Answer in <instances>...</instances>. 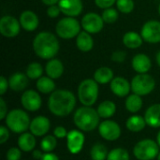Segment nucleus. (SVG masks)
<instances>
[{
  "instance_id": "nucleus-1",
  "label": "nucleus",
  "mask_w": 160,
  "mask_h": 160,
  "mask_svg": "<svg viewBox=\"0 0 160 160\" xmlns=\"http://www.w3.org/2000/svg\"><path fill=\"white\" fill-rule=\"evenodd\" d=\"M76 106V98L72 92L65 89L53 91L48 101L50 112L60 117H64L72 112Z\"/></svg>"
},
{
  "instance_id": "nucleus-2",
  "label": "nucleus",
  "mask_w": 160,
  "mask_h": 160,
  "mask_svg": "<svg viewBox=\"0 0 160 160\" xmlns=\"http://www.w3.org/2000/svg\"><path fill=\"white\" fill-rule=\"evenodd\" d=\"M33 49L38 57L51 60L59 52L60 45L57 38L53 34L50 32H40L34 38Z\"/></svg>"
},
{
  "instance_id": "nucleus-3",
  "label": "nucleus",
  "mask_w": 160,
  "mask_h": 160,
  "mask_svg": "<svg viewBox=\"0 0 160 160\" xmlns=\"http://www.w3.org/2000/svg\"><path fill=\"white\" fill-rule=\"evenodd\" d=\"M99 117L98 111L91 107L83 106L75 112L73 121L80 130L89 132L93 131L98 126H99Z\"/></svg>"
},
{
  "instance_id": "nucleus-4",
  "label": "nucleus",
  "mask_w": 160,
  "mask_h": 160,
  "mask_svg": "<svg viewBox=\"0 0 160 160\" xmlns=\"http://www.w3.org/2000/svg\"><path fill=\"white\" fill-rule=\"evenodd\" d=\"M7 128L14 133H23L30 128V118L28 114L20 109L10 111L6 116Z\"/></svg>"
},
{
  "instance_id": "nucleus-5",
  "label": "nucleus",
  "mask_w": 160,
  "mask_h": 160,
  "mask_svg": "<svg viewBox=\"0 0 160 160\" xmlns=\"http://www.w3.org/2000/svg\"><path fill=\"white\" fill-rule=\"evenodd\" d=\"M78 97L83 106L91 107L98 98V83L92 79L83 80L79 85Z\"/></svg>"
},
{
  "instance_id": "nucleus-6",
  "label": "nucleus",
  "mask_w": 160,
  "mask_h": 160,
  "mask_svg": "<svg viewBox=\"0 0 160 160\" xmlns=\"http://www.w3.org/2000/svg\"><path fill=\"white\" fill-rule=\"evenodd\" d=\"M81 25L74 17H65L61 19L56 26L55 31L59 38L63 39H71L77 37L81 32Z\"/></svg>"
},
{
  "instance_id": "nucleus-7",
  "label": "nucleus",
  "mask_w": 160,
  "mask_h": 160,
  "mask_svg": "<svg viewBox=\"0 0 160 160\" xmlns=\"http://www.w3.org/2000/svg\"><path fill=\"white\" fill-rule=\"evenodd\" d=\"M158 143L153 140L145 139L139 142L134 149L133 154L139 160H152L156 158L159 154Z\"/></svg>"
},
{
  "instance_id": "nucleus-8",
  "label": "nucleus",
  "mask_w": 160,
  "mask_h": 160,
  "mask_svg": "<svg viewBox=\"0 0 160 160\" xmlns=\"http://www.w3.org/2000/svg\"><path fill=\"white\" fill-rule=\"evenodd\" d=\"M156 87L155 79L147 74H138L131 81V90L134 94L139 96H146L149 95Z\"/></svg>"
},
{
  "instance_id": "nucleus-9",
  "label": "nucleus",
  "mask_w": 160,
  "mask_h": 160,
  "mask_svg": "<svg viewBox=\"0 0 160 160\" xmlns=\"http://www.w3.org/2000/svg\"><path fill=\"white\" fill-rule=\"evenodd\" d=\"M21 30V23L15 17L5 15L0 19V33L6 38L16 37Z\"/></svg>"
},
{
  "instance_id": "nucleus-10",
  "label": "nucleus",
  "mask_w": 160,
  "mask_h": 160,
  "mask_svg": "<svg viewBox=\"0 0 160 160\" xmlns=\"http://www.w3.org/2000/svg\"><path fill=\"white\" fill-rule=\"evenodd\" d=\"M81 24L84 31L90 34H97L103 29L104 21L102 19V16L95 12H90L82 17Z\"/></svg>"
},
{
  "instance_id": "nucleus-11",
  "label": "nucleus",
  "mask_w": 160,
  "mask_h": 160,
  "mask_svg": "<svg viewBox=\"0 0 160 160\" xmlns=\"http://www.w3.org/2000/svg\"><path fill=\"white\" fill-rule=\"evenodd\" d=\"M141 35L148 43L160 42V22L156 20L146 22L142 27Z\"/></svg>"
},
{
  "instance_id": "nucleus-12",
  "label": "nucleus",
  "mask_w": 160,
  "mask_h": 160,
  "mask_svg": "<svg viewBox=\"0 0 160 160\" xmlns=\"http://www.w3.org/2000/svg\"><path fill=\"white\" fill-rule=\"evenodd\" d=\"M98 132L100 136L110 142H113L119 139L121 136V128L119 125L112 120H106L99 124Z\"/></svg>"
},
{
  "instance_id": "nucleus-13",
  "label": "nucleus",
  "mask_w": 160,
  "mask_h": 160,
  "mask_svg": "<svg viewBox=\"0 0 160 160\" xmlns=\"http://www.w3.org/2000/svg\"><path fill=\"white\" fill-rule=\"evenodd\" d=\"M21 103L25 110L29 112H37L40 109L42 100L38 92L35 90H27L22 95Z\"/></svg>"
},
{
  "instance_id": "nucleus-14",
  "label": "nucleus",
  "mask_w": 160,
  "mask_h": 160,
  "mask_svg": "<svg viewBox=\"0 0 160 160\" xmlns=\"http://www.w3.org/2000/svg\"><path fill=\"white\" fill-rule=\"evenodd\" d=\"M84 144V135L80 130H70L67 136L68 149L71 154H78L82 151Z\"/></svg>"
},
{
  "instance_id": "nucleus-15",
  "label": "nucleus",
  "mask_w": 160,
  "mask_h": 160,
  "mask_svg": "<svg viewBox=\"0 0 160 160\" xmlns=\"http://www.w3.org/2000/svg\"><path fill=\"white\" fill-rule=\"evenodd\" d=\"M58 6L61 12L68 17L79 16L83 8L82 0H59Z\"/></svg>"
},
{
  "instance_id": "nucleus-16",
  "label": "nucleus",
  "mask_w": 160,
  "mask_h": 160,
  "mask_svg": "<svg viewBox=\"0 0 160 160\" xmlns=\"http://www.w3.org/2000/svg\"><path fill=\"white\" fill-rule=\"evenodd\" d=\"M50 128H51L50 120L47 117L40 115V116L35 117L31 121L29 129L33 135L38 136V137H42L46 133H48V131L50 130Z\"/></svg>"
},
{
  "instance_id": "nucleus-17",
  "label": "nucleus",
  "mask_w": 160,
  "mask_h": 160,
  "mask_svg": "<svg viewBox=\"0 0 160 160\" xmlns=\"http://www.w3.org/2000/svg\"><path fill=\"white\" fill-rule=\"evenodd\" d=\"M111 90L115 96L124 98L129 94L131 90V83L123 77H116L111 82Z\"/></svg>"
},
{
  "instance_id": "nucleus-18",
  "label": "nucleus",
  "mask_w": 160,
  "mask_h": 160,
  "mask_svg": "<svg viewBox=\"0 0 160 160\" xmlns=\"http://www.w3.org/2000/svg\"><path fill=\"white\" fill-rule=\"evenodd\" d=\"M20 23L21 26L27 32H33L35 31L39 23L38 15L31 11V10H25L20 15Z\"/></svg>"
},
{
  "instance_id": "nucleus-19",
  "label": "nucleus",
  "mask_w": 160,
  "mask_h": 160,
  "mask_svg": "<svg viewBox=\"0 0 160 160\" xmlns=\"http://www.w3.org/2000/svg\"><path fill=\"white\" fill-rule=\"evenodd\" d=\"M132 68L139 74L147 73L151 69V60L144 53H138L132 59Z\"/></svg>"
},
{
  "instance_id": "nucleus-20",
  "label": "nucleus",
  "mask_w": 160,
  "mask_h": 160,
  "mask_svg": "<svg viewBox=\"0 0 160 160\" xmlns=\"http://www.w3.org/2000/svg\"><path fill=\"white\" fill-rule=\"evenodd\" d=\"M144 119L146 124L151 128H160V104L150 106L145 112Z\"/></svg>"
},
{
  "instance_id": "nucleus-21",
  "label": "nucleus",
  "mask_w": 160,
  "mask_h": 160,
  "mask_svg": "<svg viewBox=\"0 0 160 160\" xmlns=\"http://www.w3.org/2000/svg\"><path fill=\"white\" fill-rule=\"evenodd\" d=\"M28 77L27 75L22 73V72H16L12 74L8 80V84L11 90L20 92L26 88L28 84Z\"/></svg>"
},
{
  "instance_id": "nucleus-22",
  "label": "nucleus",
  "mask_w": 160,
  "mask_h": 160,
  "mask_svg": "<svg viewBox=\"0 0 160 160\" xmlns=\"http://www.w3.org/2000/svg\"><path fill=\"white\" fill-rule=\"evenodd\" d=\"M45 71L48 77L52 79H58L63 75L64 65L59 59H51L45 67Z\"/></svg>"
},
{
  "instance_id": "nucleus-23",
  "label": "nucleus",
  "mask_w": 160,
  "mask_h": 160,
  "mask_svg": "<svg viewBox=\"0 0 160 160\" xmlns=\"http://www.w3.org/2000/svg\"><path fill=\"white\" fill-rule=\"evenodd\" d=\"M76 45L78 49L83 52L91 51L94 47V40L91 34L86 31H81L76 37Z\"/></svg>"
},
{
  "instance_id": "nucleus-24",
  "label": "nucleus",
  "mask_w": 160,
  "mask_h": 160,
  "mask_svg": "<svg viewBox=\"0 0 160 160\" xmlns=\"http://www.w3.org/2000/svg\"><path fill=\"white\" fill-rule=\"evenodd\" d=\"M36 138L32 133L23 132L21 134L18 140V146L23 152H30L36 146Z\"/></svg>"
},
{
  "instance_id": "nucleus-25",
  "label": "nucleus",
  "mask_w": 160,
  "mask_h": 160,
  "mask_svg": "<svg viewBox=\"0 0 160 160\" xmlns=\"http://www.w3.org/2000/svg\"><path fill=\"white\" fill-rule=\"evenodd\" d=\"M142 37L136 32L129 31L127 32L123 37V43L126 47L129 49H137L142 45Z\"/></svg>"
},
{
  "instance_id": "nucleus-26",
  "label": "nucleus",
  "mask_w": 160,
  "mask_h": 160,
  "mask_svg": "<svg viewBox=\"0 0 160 160\" xmlns=\"http://www.w3.org/2000/svg\"><path fill=\"white\" fill-rule=\"evenodd\" d=\"M113 79V71L108 67H101L95 71L94 80L99 84L111 82Z\"/></svg>"
},
{
  "instance_id": "nucleus-27",
  "label": "nucleus",
  "mask_w": 160,
  "mask_h": 160,
  "mask_svg": "<svg viewBox=\"0 0 160 160\" xmlns=\"http://www.w3.org/2000/svg\"><path fill=\"white\" fill-rule=\"evenodd\" d=\"M146 125L147 124L145 122V119L141 115L130 116L126 123L127 128L131 132H140L145 128Z\"/></svg>"
},
{
  "instance_id": "nucleus-28",
  "label": "nucleus",
  "mask_w": 160,
  "mask_h": 160,
  "mask_svg": "<svg viewBox=\"0 0 160 160\" xmlns=\"http://www.w3.org/2000/svg\"><path fill=\"white\" fill-rule=\"evenodd\" d=\"M116 112L115 104L111 100H105L101 102L98 107V113L101 118H111Z\"/></svg>"
},
{
  "instance_id": "nucleus-29",
  "label": "nucleus",
  "mask_w": 160,
  "mask_h": 160,
  "mask_svg": "<svg viewBox=\"0 0 160 160\" xmlns=\"http://www.w3.org/2000/svg\"><path fill=\"white\" fill-rule=\"evenodd\" d=\"M36 86L38 90L43 94L52 93L55 89V83L53 82V79L50 77H40L39 79H38Z\"/></svg>"
},
{
  "instance_id": "nucleus-30",
  "label": "nucleus",
  "mask_w": 160,
  "mask_h": 160,
  "mask_svg": "<svg viewBox=\"0 0 160 160\" xmlns=\"http://www.w3.org/2000/svg\"><path fill=\"white\" fill-rule=\"evenodd\" d=\"M142 107V99L141 96L137 94H132L128 97L126 99V108L129 112L136 113L138 112Z\"/></svg>"
},
{
  "instance_id": "nucleus-31",
  "label": "nucleus",
  "mask_w": 160,
  "mask_h": 160,
  "mask_svg": "<svg viewBox=\"0 0 160 160\" xmlns=\"http://www.w3.org/2000/svg\"><path fill=\"white\" fill-rule=\"evenodd\" d=\"M108 150L102 143H96L90 152L92 160H105L108 157Z\"/></svg>"
},
{
  "instance_id": "nucleus-32",
  "label": "nucleus",
  "mask_w": 160,
  "mask_h": 160,
  "mask_svg": "<svg viewBox=\"0 0 160 160\" xmlns=\"http://www.w3.org/2000/svg\"><path fill=\"white\" fill-rule=\"evenodd\" d=\"M43 74V68L39 63L34 62L28 65L26 68V75L31 80H37L42 77Z\"/></svg>"
},
{
  "instance_id": "nucleus-33",
  "label": "nucleus",
  "mask_w": 160,
  "mask_h": 160,
  "mask_svg": "<svg viewBox=\"0 0 160 160\" xmlns=\"http://www.w3.org/2000/svg\"><path fill=\"white\" fill-rule=\"evenodd\" d=\"M57 145V141L54 136H45L41 142H40V148L45 153H51L55 149Z\"/></svg>"
},
{
  "instance_id": "nucleus-34",
  "label": "nucleus",
  "mask_w": 160,
  "mask_h": 160,
  "mask_svg": "<svg viewBox=\"0 0 160 160\" xmlns=\"http://www.w3.org/2000/svg\"><path fill=\"white\" fill-rule=\"evenodd\" d=\"M107 160H129V154L124 148H115L109 152Z\"/></svg>"
},
{
  "instance_id": "nucleus-35",
  "label": "nucleus",
  "mask_w": 160,
  "mask_h": 160,
  "mask_svg": "<svg viewBox=\"0 0 160 160\" xmlns=\"http://www.w3.org/2000/svg\"><path fill=\"white\" fill-rule=\"evenodd\" d=\"M101 16H102V19H103L104 22L111 24V23H114L117 21L119 14H118V11L115 8H109L104 9Z\"/></svg>"
},
{
  "instance_id": "nucleus-36",
  "label": "nucleus",
  "mask_w": 160,
  "mask_h": 160,
  "mask_svg": "<svg viewBox=\"0 0 160 160\" xmlns=\"http://www.w3.org/2000/svg\"><path fill=\"white\" fill-rule=\"evenodd\" d=\"M116 7L120 12L128 14L133 11L135 4L133 0H117Z\"/></svg>"
},
{
  "instance_id": "nucleus-37",
  "label": "nucleus",
  "mask_w": 160,
  "mask_h": 160,
  "mask_svg": "<svg viewBox=\"0 0 160 160\" xmlns=\"http://www.w3.org/2000/svg\"><path fill=\"white\" fill-rule=\"evenodd\" d=\"M22 158V152L21 149L12 147L8 149L7 152V160H21Z\"/></svg>"
},
{
  "instance_id": "nucleus-38",
  "label": "nucleus",
  "mask_w": 160,
  "mask_h": 160,
  "mask_svg": "<svg viewBox=\"0 0 160 160\" xmlns=\"http://www.w3.org/2000/svg\"><path fill=\"white\" fill-rule=\"evenodd\" d=\"M127 57V53L124 51H115L112 54V60L115 63H123Z\"/></svg>"
},
{
  "instance_id": "nucleus-39",
  "label": "nucleus",
  "mask_w": 160,
  "mask_h": 160,
  "mask_svg": "<svg viewBox=\"0 0 160 160\" xmlns=\"http://www.w3.org/2000/svg\"><path fill=\"white\" fill-rule=\"evenodd\" d=\"M117 0H95V4L99 8H109L112 7L114 3H116Z\"/></svg>"
},
{
  "instance_id": "nucleus-40",
  "label": "nucleus",
  "mask_w": 160,
  "mask_h": 160,
  "mask_svg": "<svg viewBox=\"0 0 160 160\" xmlns=\"http://www.w3.org/2000/svg\"><path fill=\"white\" fill-rule=\"evenodd\" d=\"M68 134V133L67 129H66L64 127H61V126L56 127V128H54V130H53V135H54V137L57 138V139H64V138H67Z\"/></svg>"
},
{
  "instance_id": "nucleus-41",
  "label": "nucleus",
  "mask_w": 160,
  "mask_h": 160,
  "mask_svg": "<svg viewBox=\"0 0 160 160\" xmlns=\"http://www.w3.org/2000/svg\"><path fill=\"white\" fill-rule=\"evenodd\" d=\"M61 9L59 8V6L53 5V6H50L47 9V15L50 18H56L58 17V15L60 14Z\"/></svg>"
},
{
  "instance_id": "nucleus-42",
  "label": "nucleus",
  "mask_w": 160,
  "mask_h": 160,
  "mask_svg": "<svg viewBox=\"0 0 160 160\" xmlns=\"http://www.w3.org/2000/svg\"><path fill=\"white\" fill-rule=\"evenodd\" d=\"M9 138V132L8 128L1 126L0 127V143H5Z\"/></svg>"
},
{
  "instance_id": "nucleus-43",
  "label": "nucleus",
  "mask_w": 160,
  "mask_h": 160,
  "mask_svg": "<svg viewBox=\"0 0 160 160\" xmlns=\"http://www.w3.org/2000/svg\"><path fill=\"white\" fill-rule=\"evenodd\" d=\"M7 114H8V107H7L5 100L1 98H0V120L5 119Z\"/></svg>"
},
{
  "instance_id": "nucleus-44",
  "label": "nucleus",
  "mask_w": 160,
  "mask_h": 160,
  "mask_svg": "<svg viewBox=\"0 0 160 160\" xmlns=\"http://www.w3.org/2000/svg\"><path fill=\"white\" fill-rule=\"evenodd\" d=\"M8 86H9V84H8V80L4 76H1L0 77V95L1 96H3L7 92Z\"/></svg>"
},
{
  "instance_id": "nucleus-45",
  "label": "nucleus",
  "mask_w": 160,
  "mask_h": 160,
  "mask_svg": "<svg viewBox=\"0 0 160 160\" xmlns=\"http://www.w3.org/2000/svg\"><path fill=\"white\" fill-rule=\"evenodd\" d=\"M40 160H59L58 157L52 153H45Z\"/></svg>"
},
{
  "instance_id": "nucleus-46",
  "label": "nucleus",
  "mask_w": 160,
  "mask_h": 160,
  "mask_svg": "<svg viewBox=\"0 0 160 160\" xmlns=\"http://www.w3.org/2000/svg\"><path fill=\"white\" fill-rule=\"evenodd\" d=\"M42 1V3L44 4V5H47V6H53V5H56L58 2H59V0H41Z\"/></svg>"
},
{
  "instance_id": "nucleus-47",
  "label": "nucleus",
  "mask_w": 160,
  "mask_h": 160,
  "mask_svg": "<svg viewBox=\"0 0 160 160\" xmlns=\"http://www.w3.org/2000/svg\"><path fill=\"white\" fill-rule=\"evenodd\" d=\"M43 155H44V154H42L40 151H38V150H36V151H34V153H33V158H34L35 159L40 160L41 158H42Z\"/></svg>"
},
{
  "instance_id": "nucleus-48",
  "label": "nucleus",
  "mask_w": 160,
  "mask_h": 160,
  "mask_svg": "<svg viewBox=\"0 0 160 160\" xmlns=\"http://www.w3.org/2000/svg\"><path fill=\"white\" fill-rule=\"evenodd\" d=\"M157 62H158V65L160 67V51L157 54Z\"/></svg>"
},
{
  "instance_id": "nucleus-49",
  "label": "nucleus",
  "mask_w": 160,
  "mask_h": 160,
  "mask_svg": "<svg viewBox=\"0 0 160 160\" xmlns=\"http://www.w3.org/2000/svg\"><path fill=\"white\" fill-rule=\"evenodd\" d=\"M157 139H158V145H159V147H160V130H159V132L158 133V136H157Z\"/></svg>"
},
{
  "instance_id": "nucleus-50",
  "label": "nucleus",
  "mask_w": 160,
  "mask_h": 160,
  "mask_svg": "<svg viewBox=\"0 0 160 160\" xmlns=\"http://www.w3.org/2000/svg\"><path fill=\"white\" fill-rule=\"evenodd\" d=\"M158 160H160V153L158 154Z\"/></svg>"
},
{
  "instance_id": "nucleus-51",
  "label": "nucleus",
  "mask_w": 160,
  "mask_h": 160,
  "mask_svg": "<svg viewBox=\"0 0 160 160\" xmlns=\"http://www.w3.org/2000/svg\"><path fill=\"white\" fill-rule=\"evenodd\" d=\"M158 12H159V15H160V3H159V6H158Z\"/></svg>"
}]
</instances>
